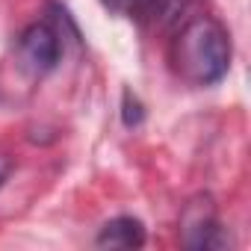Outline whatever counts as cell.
Returning a JSON list of instances; mask_svg holds the SVG:
<instances>
[{"mask_svg": "<svg viewBox=\"0 0 251 251\" xmlns=\"http://www.w3.org/2000/svg\"><path fill=\"white\" fill-rule=\"evenodd\" d=\"M100 3L115 15H136L139 12V0H100Z\"/></svg>", "mask_w": 251, "mask_h": 251, "instance_id": "obj_5", "label": "cell"}, {"mask_svg": "<svg viewBox=\"0 0 251 251\" xmlns=\"http://www.w3.org/2000/svg\"><path fill=\"white\" fill-rule=\"evenodd\" d=\"M18 59L36 77L53 71L59 62V36L53 33V27L42 21L24 27V33L18 36Z\"/></svg>", "mask_w": 251, "mask_h": 251, "instance_id": "obj_2", "label": "cell"}, {"mask_svg": "<svg viewBox=\"0 0 251 251\" xmlns=\"http://www.w3.org/2000/svg\"><path fill=\"white\" fill-rule=\"evenodd\" d=\"M9 169H12V166H9V160H6V157H0V186L6 183V177H9Z\"/></svg>", "mask_w": 251, "mask_h": 251, "instance_id": "obj_6", "label": "cell"}, {"mask_svg": "<svg viewBox=\"0 0 251 251\" xmlns=\"http://www.w3.org/2000/svg\"><path fill=\"white\" fill-rule=\"evenodd\" d=\"M121 118H124V124H127V127H139V124H142V118H145V109H142L139 98H136V95H130V92H124Z\"/></svg>", "mask_w": 251, "mask_h": 251, "instance_id": "obj_4", "label": "cell"}, {"mask_svg": "<svg viewBox=\"0 0 251 251\" xmlns=\"http://www.w3.org/2000/svg\"><path fill=\"white\" fill-rule=\"evenodd\" d=\"M172 68L192 86H213L230 68V39L210 15H192L172 39Z\"/></svg>", "mask_w": 251, "mask_h": 251, "instance_id": "obj_1", "label": "cell"}, {"mask_svg": "<svg viewBox=\"0 0 251 251\" xmlns=\"http://www.w3.org/2000/svg\"><path fill=\"white\" fill-rule=\"evenodd\" d=\"M98 245L100 248H142L145 245V227L133 216L109 219L98 233Z\"/></svg>", "mask_w": 251, "mask_h": 251, "instance_id": "obj_3", "label": "cell"}]
</instances>
